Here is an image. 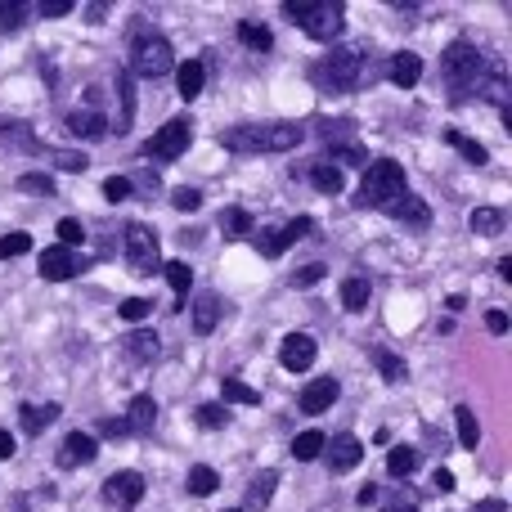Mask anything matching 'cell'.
<instances>
[{
	"label": "cell",
	"mask_w": 512,
	"mask_h": 512,
	"mask_svg": "<svg viewBox=\"0 0 512 512\" xmlns=\"http://www.w3.org/2000/svg\"><path fill=\"white\" fill-rule=\"evenodd\" d=\"M387 472H391V477H414V472H418V450L396 445V450L387 454Z\"/></svg>",
	"instance_id": "cell-36"
},
{
	"label": "cell",
	"mask_w": 512,
	"mask_h": 512,
	"mask_svg": "<svg viewBox=\"0 0 512 512\" xmlns=\"http://www.w3.org/2000/svg\"><path fill=\"white\" fill-rule=\"evenodd\" d=\"M0 144H14V149H23V153H41L45 149L27 122H0Z\"/></svg>",
	"instance_id": "cell-20"
},
{
	"label": "cell",
	"mask_w": 512,
	"mask_h": 512,
	"mask_svg": "<svg viewBox=\"0 0 512 512\" xmlns=\"http://www.w3.org/2000/svg\"><path fill=\"white\" fill-rule=\"evenodd\" d=\"M32 14H36L32 0H0V27H5V32L23 27V18H32Z\"/></svg>",
	"instance_id": "cell-32"
},
{
	"label": "cell",
	"mask_w": 512,
	"mask_h": 512,
	"mask_svg": "<svg viewBox=\"0 0 512 512\" xmlns=\"http://www.w3.org/2000/svg\"><path fill=\"white\" fill-rule=\"evenodd\" d=\"M315 355H319V346H315V337L310 333H288L283 337V346H279V364L288 373H306L310 364H315Z\"/></svg>",
	"instance_id": "cell-9"
},
{
	"label": "cell",
	"mask_w": 512,
	"mask_h": 512,
	"mask_svg": "<svg viewBox=\"0 0 512 512\" xmlns=\"http://www.w3.org/2000/svg\"><path fill=\"white\" fill-rule=\"evenodd\" d=\"M477 512H508L504 499H486V504H477Z\"/></svg>",
	"instance_id": "cell-57"
},
{
	"label": "cell",
	"mask_w": 512,
	"mask_h": 512,
	"mask_svg": "<svg viewBox=\"0 0 512 512\" xmlns=\"http://www.w3.org/2000/svg\"><path fill=\"white\" fill-rule=\"evenodd\" d=\"M364 68H369V59H364L360 45H333V54L310 68V81L319 90H328V95L333 90H355L364 81Z\"/></svg>",
	"instance_id": "cell-3"
},
{
	"label": "cell",
	"mask_w": 512,
	"mask_h": 512,
	"mask_svg": "<svg viewBox=\"0 0 512 512\" xmlns=\"http://www.w3.org/2000/svg\"><path fill=\"white\" fill-rule=\"evenodd\" d=\"M405 194H409L405 167H400L396 158H373L369 167H364V185H360V194H355V207L382 212L387 203H396V198H405Z\"/></svg>",
	"instance_id": "cell-2"
},
{
	"label": "cell",
	"mask_w": 512,
	"mask_h": 512,
	"mask_svg": "<svg viewBox=\"0 0 512 512\" xmlns=\"http://www.w3.org/2000/svg\"><path fill=\"white\" fill-rule=\"evenodd\" d=\"M355 499H360V508H373V504H378V486H364Z\"/></svg>",
	"instance_id": "cell-56"
},
{
	"label": "cell",
	"mask_w": 512,
	"mask_h": 512,
	"mask_svg": "<svg viewBox=\"0 0 512 512\" xmlns=\"http://www.w3.org/2000/svg\"><path fill=\"white\" fill-rule=\"evenodd\" d=\"M256 252H261V256H279L283 248H288V243H283V234L279 230H270V225H265V230H256Z\"/></svg>",
	"instance_id": "cell-42"
},
{
	"label": "cell",
	"mask_w": 512,
	"mask_h": 512,
	"mask_svg": "<svg viewBox=\"0 0 512 512\" xmlns=\"http://www.w3.org/2000/svg\"><path fill=\"white\" fill-rule=\"evenodd\" d=\"M149 310H153V301H144V297H126L122 306H117V315H122L126 324H140V319H149Z\"/></svg>",
	"instance_id": "cell-43"
},
{
	"label": "cell",
	"mask_w": 512,
	"mask_h": 512,
	"mask_svg": "<svg viewBox=\"0 0 512 512\" xmlns=\"http://www.w3.org/2000/svg\"><path fill=\"white\" fill-rule=\"evenodd\" d=\"M274 486H279V472H274V468L256 472L252 486H248V504H252V508H265V504L274 499Z\"/></svg>",
	"instance_id": "cell-26"
},
{
	"label": "cell",
	"mask_w": 512,
	"mask_h": 512,
	"mask_svg": "<svg viewBox=\"0 0 512 512\" xmlns=\"http://www.w3.org/2000/svg\"><path fill=\"white\" fill-rule=\"evenodd\" d=\"M86 265H90L86 256H77L72 248H45V252H41V279H50V283L77 279Z\"/></svg>",
	"instance_id": "cell-8"
},
{
	"label": "cell",
	"mask_w": 512,
	"mask_h": 512,
	"mask_svg": "<svg viewBox=\"0 0 512 512\" xmlns=\"http://www.w3.org/2000/svg\"><path fill=\"white\" fill-rule=\"evenodd\" d=\"M382 212L391 216V221H405V225H432V207L423 203V198H414V194H405V198H396V203H387Z\"/></svg>",
	"instance_id": "cell-14"
},
{
	"label": "cell",
	"mask_w": 512,
	"mask_h": 512,
	"mask_svg": "<svg viewBox=\"0 0 512 512\" xmlns=\"http://www.w3.org/2000/svg\"><path fill=\"white\" fill-rule=\"evenodd\" d=\"M122 346H126V355H131L135 364H149L153 355H158V333H153V328H140V333H131Z\"/></svg>",
	"instance_id": "cell-23"
},
{
	"label": "cell",
	"mask_w": 512,
	"mask_h": 512,
	"mask_svg": "<svg viewBox=\"0 0 512 512\" xmlns=\"http://www.w3.org/2000/svg\"><path fill=\"white\" fill-rule=\"evenodd\" d=\"M382 512H418V508H409V504H391V508H382Z\"/></svg>",
	"instance_id": "cell-59"
},
{
	"label": "cell",
	"mask_w": 512,
	"mask_h": 512,
	"mask_svg": "<svg viewBox=\"0 0 512 512\" xmlns=\"http://www.w3.org/2000/svg\"><path fill=\"white\" fill-rule=\"evenodd\" d=\"M310 230H315V221H310V216H297V221H288L279 234H283V243H297V239H306Z\"/></svg>",
	"instance_id": "cell-49"
},
{
	"label": "cell",
	"mask_w": 512,
	"mask_h": 512,
	"mask_svg": "<svg viewBox=\"0 0 512 512\" xmlns=\"http://www.w3.org/2000/svg\"><path fill=\"white\" fill-rule=\"evenodd\" d=\"M59 248H72V252H77V243L81 239H86V230H81V221H72V216H63V221H59Z\"/></svg>",
	"instance_id": "cell-47"
},
{
	"label": "cell",
	"mask_w": 512,
	"mask_h": 512,
	"mask_svg": "<svg viewBox=\"0 0 512 512\" xmlns=\"http://www.w3.org/2000/svg\"><path fill=\"white\" fill-rule=\"evenodd\" d=\"M283 14L310 36V41H337L346 27V9L337 0H283Z\"/></svg>",
	"instance_id": "cell-4"
},
{
	"label": "cell",
	"mask_w": 512,
	"mask_h": 512,
	"mask_svg": "<svg viewBox=\"0 0 512 512\" xmlns=\"http://www.w3.org/2000/svg\"><path fill=\"white\" fill-rule=\"evenodd\" d=\"M198 423H203L207 432H221V427L230 423V409H225V405H203V409H198Z\"/></svg>",
	"instance_id": "cell-45"
},
{
	"label": "cell",
	"mask_w": 512,
	"mask_h": 512,
	"mask_svg": "<svg viewBox=\"0 0 512 512\" xmlns=\"http://www.w3.org/2000/svg\"><path fill=\"white\" fill-rule=\"evenodd\" d=\"M99 436H108V441H122V436H131V432H126V418H104V423H99Z\"/></svg>",
	"instance_id": "cell-52"
},
{
	"label": "cell",
	"mask_w": 512,
	"mask_h": 512,
	"mask_svg": "<svg viewBox=\"0 0 512 512\" xmlns=\"http://www.w3.org/2000/svg\"><path fill=\"white\" fill-rule=\"evenodd\" d=\"M18 189H23V194H36V198H54V180L41 176V171H23V176H18Z\"/></svg>",
	"instance_id": "cell-39"
},
{
	"label": "cell",
	"mask_w": 512,
	"mask_h": 512,
	"mask_svg": "<svg viewBox=\"0 0 512 512\" xmlns=\"http://www.w3.org/2000/svg\"><path fill=\"white\" fill-rule=\"evenodd\" d=\"M391 81H396L400 90H414L418 81H423V59H418L414 50H400L396 59H391V72H387Z\"/></svg>",
	"instance_id": "cell-17"
},
{
	"label": "cell",
	"mask_w": 512,
	"mask_h": 512,
	"mask_svg": "<svg viewBox=\"0 0 512 512\" xmlns=\"http://www.w3.org/2000/svg\"><path fill=\"white\" fill-rule=\"evenodd\" d=\"M225 315V301L216 297V292H198L194 297V333H216V324H221Z\"/></svg>",
	"instance_id": "cell-15"
},
{
	"label": "cell",
	"mask_w": 512,
	"mask_h": 512,
	"mask_svg": "<svg viewBox=\"0 0 512 512\" xmlns=\"http://www.w3.org/2000/svg\"><path fill=\"white\" fill-rule=\"evenodd\" d=\"M432 490H441V495H450V490H454V472L436 468V472H432Z\"/></svg>",
	"instance_id": "cell-54"
},
{
	"label": "cell",
	"mask_w": 512,
	"mask_h": 512,
	"mask_svg": "<svg viewBox=\"0 0 512 512\" xmlns=\"http://www.w3.org/2000/svg\"><path fill=\"white\" fill-rule=\"evenodd\" d=\"M99 459V445L90 432H68L59 445V468H86V463Z\"/></svg>",
	"instance_id": "cell-11"
},
{
	"label": "cell",
	"mask_w": 512,
	"mask_h": 512,
	"mask_svg": "<svg viewBox=\"0 0 512 512\" xmlns=\"http://www.w3.org/2000/svg\"><path fill=\"white\" fill-rule=\"evenodd\" d=\"M185 490H189V495H194V499H207V495H216V490H221V477H216V468H207V463H198V468H189Z\"/></svg>",
	"instance_id": "cell-24"
},
{
	"label": "cell",
	"mask_w": 512,
	"mask_h": 512,
	"mask_svg": "<svg viewBox=\"0 0 512 512\" xmlns=\"http://www.w3.org/2000/svg\"><path fill=\"white\" fill-rule=\"evenodd\" d=\"M221 230L225 234H252V216L243 212V207H234V212H221Z\"/></svg>",
	"instance_id": "cell-44"
},
{
	"label": "cell",
	"mask_w": 512,
	"mask_h": 512,
	"mask_svg": "<svg viewBox=\"0 0 512 512\" xmlns=\"http://www.w3.org/2000/svg\"><path fill=\"white\" fill-rule=\"evenodd\" d=\"M328 153H333L328 167H369V149L360 144H328Z\"/></svg>",
	"instance_id": "cell-34"
},
{
	"label": "cell",
	"mask_w": 512,
	"mask_h": 512,
	"mask_svg": "<svg viewBox=\"0 0 512 512\" xmlns=\"http://www.w3.org/2000/svg\"><path fill=\"white\" fill-rule=\"evenodd\" d=\"M176 86H180V99H198L203 95V86H207V63L203 59H185V63H176Z\"/></svg>",
	"instance_id": "cell-16"
},
{
	"label": "cell",
	"mask_w": 512,
	"mask_h": 512,
	"mask_svg": "<svg viewBox=\"0 0 512 512\" xmlns=\"http://www.w3.org/2000/svg\"><path fill=\"white\" fill-rule=\"evenodd\" d=\"M337 391H342V387H337L333 378H319V382H310V387L301 391V414H324V409L337 400Z\"/></svg>",
	"instance_id": "cell-19"
},
{
	"label": "cell",
	"mask_w": 512,
	"mask_h": 512,
	"mask_svg": "<svg viewBox=\"0 0 512 512\" xmlns=\"http://www.w3.org/2000/svg\"><path fill=\"white\" fill-rule=\"evenodd\" d=\"M135 77L131 72H122V77H117V95H122V122H117V135L126 131V126H131V117H135Z\"/></svg>",
	"instance_id": "cell-38"
},
{
	"label": "cell",
	"mask_w": 512,
	"mask_h": 512,
	"mask_svg": "<svg viewBox=\"0 0 512 512\" xmlns=\"http://www.w3.org/2000/svg\"><path fill=\"white\" fill-rule=\"evenodd\" d=\"M441 140H445V144H450V149H459V153H463V158H468V162H472V167H486V162H490L486 144L468 140V135H463V131H441Z\"/></svg>",
	"instance_id": "cell-22"
},
{
	"label": "cell",
	"mask_w": 512,
	"mask_h": 512,
	"mask_svg": "<svg viewBox=\"0 0 512 512\" xmlns=\"http://www.w3.org/2000/svg\"><path fill=\"white\" fill-rule=\"evenodd\" d=\"M131 77H144V81H158L167 72H176V54H171V41L158 32H144L135 27L131 32Z\"/></svg>",
	"instance_id": "cell-5"
},
{
	"label": "cell",
	"mask_w": 512,
	"mask_h": 512,
	"mask_svg": "<svg viewBox=\"0 0 512 512\" xmlns=\"http://www.w3.org/2000/svg\"><path fill=\"white\" fill-rule=\"evenodd\" d=\"M126 261H131V270H140V274H153V270H162V252H158V234L149 230V225H140V221H131L126 225Z\"/></svg>",
	"instance_id": "cell-7"
},
{
	"label": "cell",
	"mask_w": 512,
	"mask_h": 512,
	"mask_svg": "<svg viewBox=\"0 0 512 512\" xmlns=\"http://www.w3.org/2000/svg\"><path fill=\"white\" fill-rule=\"evenodd\" d=\"M41 153H45V158H50V162H59L63 171H77V176L90 167V162H86V153H68V149H41Z\"/></svg>",
	"instance_id": "cell-40"
},
{
	"label": "cell",
	"mask_w": 512,
	"mask_h": 512,
	"mask_svg": "<svg viewBox=\"0 0 512 512\" xmlns=\"http://www.w3.org/2000/svg\"><path fill=\"white\" fill-rule=\"evenodd\" d=\"M310 185L319 189V194H342V171L337 167H328V158L324 162H310Z\"/></svg>",
	"instance_id": "cell-25"
},
{
	"label": "cell",
	"mask_w": 512,
	"mask_h": 512,
	"mask_svg": "<svg viewBox=\"0 0 512 512\" xmlns=\"http://www.w3.org/2000/svg\"><path fill=\"white\" fill-rule=\"evenodd\" d=\"M225 512H243V508H225Z\"/></svg>",
	"instance_id": "cell-60"
},
{
	"label": "cell",
	"mask_w": 512,
	"mask_h": 512,
	"mask_svg": "<svg viewBox=\"0 0 512 512\" xmlns=\"http://www.w3.org/2000/svg\"><path fill=\"white\" fill-rule=\"evenodd\" d=\"M189 140H194V126H189L185 117H176V122H167L162 131H153L149 140H144V158H153V162H176L180 153L189 149Z\"/></svg>",
	"instance_id": "cell-6"
},
{
	"label": "cell",
	"mask_w": 512,
	"mask_h": 512,
	"mask_svg": "<svg viewBox=\"0 0 512 512\" xmlns=\"http://www.w3.org/2000/svg\"><path fill=\"white\" fill-rule=\"evenodd\" d=\"M239 41L248 45V50H256V54H265L274 45V36H270V27H261V23H252V18H243L239 23Z\"/></svg>",
	"instance_id": "cell-33"
},
{
	"label": "cell",
	"mask_w": 512,
	"mask_h": 512,
	"mask_svg": "<svg viewBox=\"0 0 512 512\" xmlns=\"http://www.w3.org/2000/svg\"><path fill=\"white\" fill-rule=\"evenodd\" d=\"M5 459H14V436L0 427V463H5Z\"/></svg>",
	"instance_id": "cell-55"
},
{
	"label": "cell",
	"mask_w": 512,
	"mask_h": 512,
	"mask_svg": "<svg viewBox=\"0 0 512 512\" xmlns=\"http://www.w3.org/2000/svg\"><path fill=\"white\" fill-rule=\"evenodd\" d=\"M306 140L297 122H265V126H230L221 131V149L230 153H288Z\"/></svg>",
	"instance_id": "cell-1"
},
{
	"label": "cell",
	"mask_w": 512,
	"mask_h": 512,
	"mask_svg": "<svg viewBox=\"0 0 512 512\" xmlns=\"http://www.w3.org/2000/svg\"><path fill=\"white\" fill-rule=\"evenodd\" d=\"M23 252H32V234L14 230V234H5V239H0V261H9V256H23Z\"/></svg>",
	"instance_id": "cell-41"
},
{
	"label": "cell",
	"mask_w": 512,
	"mask_h": 512,
	"mask_svg": "<svg viewBox=\"0 0 512 512\" xmlns=\"http://www.w3.org/2000/svg\"><path fill=\"white\" fill-rule=\"evenodd\" d=\"M454 423H459V445H463V450H477V445H481V423H477V414H472L468 405H459V409H454Z\"/></svg>",
	"instance_id": "cell-27"
},
{
	"label": "cell",
	"mask_w": 512,
	"mask_h": 512,
	"mask_svg": "<svg viewBox=\"0 0 512 512\" xmlns=\"http://www.w3.org/2000/svg\"><path fill=\"white\" fill-rule=\"evenodd\" d=\"M324 441H328L324 432H301L297 441H292V459H297V463L319 459V454H324Z\"/></svg>",
	"instance_id": "cell-35"
},
{
	"label": "cell",
	"mask_w": 512,
	"mask_h": 512,
	"mask_svg": "<svg viewBox=\"0 0 512 512\" xmlns=\"http://www.w3.org/2000/svg\"><path fill=\"white\" fill-rule=\"evenodd\" d=\"M342 306L346 310H364V306H369V279H364V274L342 279Z\"/></svg>",
	"instance_id": "cell-31"
},
{
	"label": "cell",
	"mask_w": 512,
	"mask_h": 512,
	"mask_svg": "<svg viewBox=\"0 0 512 512\" xmlns=\"http://www.w3.org/2000/svg\"><path fill=\"white\" fill-rule=\"evenodd\" d=\"M18 418H23V432L27 436H41L45 427L59 418V405H23V409H18Z\"/></svg>",
	"instance_id": "cell-21"
},
{
	"label": "cell",
	"mask_w": 512,
	"mask_h": 512,
	"mask_svg": "<svg viewBox=\"0 0 512 512\" xmlns=\"http://www.w3.org/2000/svg\"><path fill=\"white\" fill-rule=\"evenodd\" d=\"M221 391H225V405H261V391L248 387V382H239V378H225Z\"/></svg>",
	"instance_id": "cell-37"
},
{
	"label": "cell",
	"mask_w": 512,
	"mask_h": 512,
	"mask_svg": "<svg viewBox=\"0 0 512 512\" xmlns=\"http://www.w3.org/2000/svg\"><path fill=\"white\" fill-rule=\"evenodd\" d=\"M504 221H508V216L499 212V207H477V212L468 216V225H472L477 234H486V239H495V234L504 230Z\"/></svg>",
	"instance_id": "cell-30"
},
{
	"label": "cell",
	"mask_w": 512,
	"mask_h": 512,
	"mask_svg": "<svg viewBox=\"0 0 512 512\" xmlns=\"http://www.w3.org/2000/svg\"><path fill=\"white\" fill-rule=\"evenodd\" d=\"M324 459H328V468L333 472H351V468H360V459H364V445L355 441V436H333V441H324Z\"/></svg>",
	"instance_id": "cell-13"
},
{
	"label": "cell",
	"mask_w": 512,
	"mask_h": 512,
	"mask_svg": "<svg viewBox=\"0 0 512 512\" xmlns=\"http://www.w3.org/2000/svg\"><path fill=\"white\" fill-rule=\"evenodd\" d=\"M324 265H319V261H310V265H301V270L297 274H292V288H315V283L319 279H324Z\"/></svg>",
	"instance_id": "cell-48"
},
{
	"label": "cell",
	"mask_w": 512,
	"mask_h": 512,
	"mask_svg": "<svg viewBox=\"0 0 512 512\" xmlns=\"http://www.w3.org/2000/svg\"><path fill=\"white\" fill-rule=\"evenodd\" d=\"M63 126H68L72 140H90V144L108 135V122H104V113H99V108H77V113L63 117Z\"/></svg>",
	"instance_id": "cell-12"
},
{
	"label": "cell",
	"mask_w": 512,
	"mask_h": 512,
	"mask_svg": "<svg viewBox=\"0 0 512 512\" xmlns=\"http://www.w3.org/2000/svg\"><path fill=\"white\" fill-rule=\"evenodd\" d=\"M171 207H176V212H198V207H203V194L189 189V185H180L176 194H171Z\"/></svg>",
	"instance_id": "cell-46"
},
{
	"label": "cell",
	"mask_w": 512,
	"mask_h": 512,
	"mask_svg": "<svg viewBox=\"0 0 512 512\" xmlns=\"http://www.w3.org/2000/svg\"><path fill=\"white\" fill-rule=\"evenodd\" d=\"M104 499L113 508H135L144 499V477L140 472H113V477L104 481Z\"/></svg>",
	"instance_id": "cell-10"
},
{
	"label": "cell",
	"mask_w": 512,
	"mask_h": 512,
	"mask_svg": "<svg viewBox=\"0 0 512 512\" xmlns=\"http://www.w3.org/2000/svg\"><path fill=\"white\" fill-rule=\"evenodd\" d=\"M499 279L512 283V256H504V261H499Z\"/></svg>",
	"instance_id": "cell-58"
},
{
	"label": "cell",
	"mask_w": 512,
	"mask_h": 512,
	"mask_svg": "<svg viewBox=\"0 0 512 512\" xmlns=\"http://www.w3.org/2000/svg\"><path fill=\"white\" fill-rule=\"evenodd\" d=\"M72 0H41V5H36V14H45V18H63V14H72Z\"/></svg>",
	"instance_id": "cell-51"
},
{
	"label": "cell",
	"mask_w": 512,
	"mask_h": 512,
	"mask_svg": "<svg viewBox=\"0 0 512 512\" xmlns=\"http://www.w3.org/2000/svg\"><path fill=\"white\" fill-rule=\"evenodd\" d=\"M162 274H167V283L176 288V310H185V292H189V283H194V270H189V261H167L162 265Z\"/></svg>",
	"instance_id": "cell-28"
},
{
	"label": "cell",
	"mask_w": 512,
	"mask_h": 512,
	"mask_svg": "<svg viewBox=\"0 0 512 512\" xmlns=\"http://www.w3.org/2000/svg\"><path fill=\"white\" fill-rule=\"evenodd\" d=\"M486 328H490L495 337H504V333H508V315H504V310H490V315H486Z\"/></svg>",
	"instance_id": "cell-53"
},
{
	"label": "cell",
	"mask_w": 512,
	"mask_h": 512,
	"mask_svg": "<svg viewBox=\"0 0 512 512\" xmlns=\"http://www.w3.org/2000/svg\"><path fill=\"white\" fill-rule=\"evenodd\" d=\"M153 423H158V405H153V396H135L131 409H126V432H131V436H149Z\"/></svg>",
	"instance_id": "cell-18"
},
{
	"label": "cell",
	"mask_w": 512,
	"mask_h": 512,
	"mask_svg": "<svg viewBox=\"0 0 512 512\" xmlns=\"http://www.w3.org/2000/svg\"><path fill=\"white\" fill-rule=\"evenodd\" d=\"M369 355H373V364H378V373H382V378H387V382H405V378H409V364L400 360V355L382 351V346H373Z\"/></svg>",
	"instance_id": "cell-29"
},
{
	"label": "cell",
	"mask_w": 512,
	"mask_h": 512,
	"mask_svg": "<svg viewBox=\"0 0 512 512\" xmlns=\"http://www.w3.org/2000/svg\"><path fill=\"white\" fill-rule=\"evenodd\" d=\"M104 198H108V203H122V198H131V180H126V176L104 180Z\"/></svg>",
	"instance_id": "cell-50"
}]
</instances>
